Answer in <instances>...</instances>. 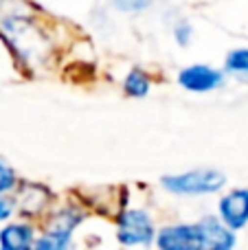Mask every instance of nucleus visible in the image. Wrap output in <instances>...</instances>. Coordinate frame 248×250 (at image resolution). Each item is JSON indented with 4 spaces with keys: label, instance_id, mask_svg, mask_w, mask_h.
Here are the masks:
<instances>
[{
    "label": "nucleus",
    "instance_id": "6",
    "mask_svg": "<svg viewBox=\"0 0 248 250\" xmlns=\"http://www.w3.org/2000/svg\"><path fill=\"white\" fill-rule=\"evenodd\" d=\"M222 73L215 68H209V66H202V64H196V66H189L185 68L183 73L178 75V82L183 88L187 90H193V92H209L213 88H218L222 83Z\"/></svg>",
    "mask_w": 248,
    "mask_h": 250
},
{
    "label": "nucleus",
    "instance_id": "14",
    "mask_svg": "<svg viewBox=\"0 0 248 250\" xmlns=\"http://www.w3.org/2000/svg\"><path fill=\"white\" fill-rule=\"evenodd\" d=\"M11 213H13V202L9 198H4V195H0V222L7 220Z\"/></svg>",
    "mask_w": 248,
    "mask_h": 250
},
{
    "label": "nucleus",
    "instance_id": "12",
    "mask_svg": "<svg viewBox=\"0 0 248 250\" xmlns=\"http://www.w3.org/2000/svg\"><path fill=\"white\" fill-rule=\"evenodd\" d=\"M16 187V171L9 167L4 160H0V193Z\"/></svg>",
    "mask_w": 248,
    "mask_h": 250
},
{
    "label": "nucleus",
    "instance_id": "15",
    "mask_svg": "<svg viewBox=\"0 0 248 250\" xmlns=\"http://www.w3.org/2000/svg\"><path fill=\"white\" fill-rule=\"evenodd\" d=\"M189 33H191L189 24H180L178 29H176V38H178L180 44H187V42H189Z\"/></svg>",
    "mask_w": 248,
    "mask_h": 250
},
{
    "label": "nucleus",
    "instance_id": "11",
    "mask_svg": "<svg viewBox=\"0 0 248 250\" xmlns=\"http://www.w3.org/2000/svg\"><path fill=\"white\" fill-rule=\"evenodd\" d=\"M227 70L248 73V48H235L227 55Z\"/></svg>",
    "mask_w": 248,
    "mask_h": 250
},
{
    "label": "nucleus",
    "instance_id": "13",
    "mask_svg": "<svg viewBox=\"0 0 248 250\" xmlns=\"http://www.w3.org/2000/svg\"><path fill=\"white\" fill-rule=\"evenodd\" d=\"M112 2L117 4V9H121V11H141V9L149 7L152 0H112Z\"/></svg>",
    "mask_w": 248,
    "mask_h": 250
},
{
    "label": "nucleus",
    "instance_id": "5",
    "mask_svg": "<svg viewBox=\"0 0 248 250\" xmlns=\"http://www.w3.org/2000/svg\"><path fill=\"white\" fill-rule=\"evenodd\" d=\"M220 215L228 229L237 230L248 224V189H235L220 200Z\"/></svg>",
    "mask_w": 248,
    "mask_h": 250
},
{
    "label": "nucleus",
    "instance_id": "8",
    "mask_svg": "<svg viewBox=\"0 0 248 250\" xmlns=\"http://www.w3.org/2000/svg\"><path fill=\"white\" fill-rule=\"evenodd\" d=\"M35 235L26 224H9L0 230V250H33Z\"/></svg>",
    "mask_w": 248,
    "mask_h": 250
},
{
    "label": "nucleus",
    "instance_id": "9",
    "mask_svg": "<svg viewBox=\"0 0 248 250\" xmlns=\"http://www.w3.org/2000/svg\"><path fill=\"white\" fill-rule=\"evenodd\" d=\"M70 235L55 233V230H46L44 235H40L33 244V250H68Z\"/></svg>",
    "mask_w": 248,
    "mask_h": 250
},
{
    "label": "nucleus",
    "instance_id": "1",
    "mask_svg": "<svg viewBox=\"0 0 248 250\" xmlns=\"http://www.w3.org/2000/svg\"><path fill=\"white\" fill-rule=\"evenodd\" d=\"M227 185V176L218 169H193L180 176L163 178V187L178 195H205L215 193Z\"/></svg>",
    "mask_w": 248,
    "mask_h": 250
},
{
    "label": "nucleus",
    "instance_id": "3",
    "mask_svg": "<svg viewBox=\"0 0 248 250\" xmlns=\"http://www.w3.org/2000/svg\"><path fill=\"white\" fill-rule=\"evenodd\" d=\"M158 250H202L198 224L165 226L156 235Z\"/></svg>",
    "mask_w": 248,
    "mask_h": 250
},
{
    "label": "nucleus",
    "instance_id": "7",
    "mask_svg": "<svg viewBox=\"0 0 248 250\" xmlns=\"http://www.w3.org/2000/svg\"><path fill=\"white\" fill-rule=\"evenodd\" d=\"M18 207L24 215H38L48 202H51V191L38 182H24L18 191Z\"/></svg>",
    "mask_w": 248,
    "mask_h": 250
},
{
    "label": "nucleus",
    "instance_id": "10",
    "mask_svg": "<svg viewBox=\"0 0 248 250\" xmlns=\"http://www.w3.org/2000/svg\"><path fill=\"white\" fill-rule=\"evenodd\" d=\"M123 90L130 97H145L149 92V79L145 73H141L139 68H134L123 82Z\"/></svg>",
    "mask_w": 248,
    "mask_h": 250
},
{
    "label": "nucleus",
    "instance_id": "2",
    "mask_svg": "<svg viewBox=\"0 0 248 250\" xmlns=\"http://www.w3.org/2000/svg\"><path fill=\"white\" fill-rule=\"evenodd\" d=\"M156 237L152 217L145 211L130 208L123 211L119 217V242L125 246H139V244H149Z\"/></svg>",
    "mask_w": 248,
    "mask_h": 250
},
{
    "label": "nucleus",
    "instance_id": "4",
    "mask_svg": "<svg viewBox=\"0 0 248 250\" xmlns=\"http://www.w3.org/2000/svg\"><path fill=\"white\" fill-rule=\"evenodd\" d=\"M198 230H200L202 250H233V246H235L233 229H228L218 217H202L198 222Z\"/></svg>",
    "mask_w": 248,
    "mask_h": 250
}]
</instances>
